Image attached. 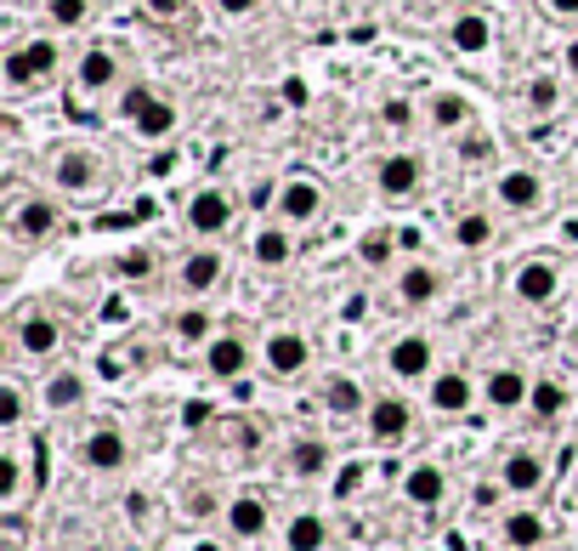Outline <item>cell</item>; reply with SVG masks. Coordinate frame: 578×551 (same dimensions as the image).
<instances>
[{
    "mask_svg": "<svg viewBox=\"0 0 578 551\" xmlns=\"http://www.w3.org/2000/svg\"><path fill=\"white\" fill-rule=\"evenodd\" d=\"M46 182H52V193H63V200H97V193L109 188V159H102V148H91V143H63L52 154V166H46Z\"/></svg>",
    "mask_w": 578,
    "mask_h": 551,
    "instance_id": "6da1fadb",
    "label": "cell"
},
{
    "mask_svg": "<svg viewBox=\"0 0 578 551\" xmlns=\"http://www.w3.org/2000/svg\"><path fill=\"white\" fill-rule=\"evenodd\" d=\"M57 69H63L57 35H29V41H12L0 52V80H7V91H29L41 80H57Z\"/></svg>",
    "mask_w": 578,
    "mask_h": 551,
    "instance_id": "7a4b0ae2",
    "label": "cell"
},
{
    "mask_svg": "<svg viewBox=\"0 0 578 551\" xmlns=\"http://www.w3.org/2000/svg\"><path fill=\"white\" fill-rule=\"evenodd\" d=\"M63 234V205L52 200V193H23V200H12L7 211V239L18 250H34V245H52Z\"/></svg>",
    "mask_w": 578,
    "mask_h": 551,
    "instance_id": "3957f363",
    "label": "cell"
},
{
    "mask_svg": "<svg viewBox=\"0 0 578 551\" xmlns=\"http://www.w3.org/2000/svg\"><path fill=\"white\" fill-rule=\"evenodd\" d=\"M233 216H238V200H233L222 182H199V188L188 193V205H182L188 234H199V239L227 234V228H233Z\"/></svg>",
    "mask_w": 578,
    "mask_h": 551,
    "instance_id": "277c9868",
    "label": "cell"
},
{
    "mask_svg": "<svg viewBox=\"0 0 578 551\" xmlns=\"http://www.w3.org/2000/svg\"><path fill=\"white\" fill-rule=\"evenodd\" d=\"M120 114L131 120V132L136 137H148V143H159V137H170L177 132V103H170L165 91H154V86H131L125 91V103H120Z\"/></svg>",
    "mask_w": 578,
    "mask_h": 551,
    "instance_id": "5b68a950",
    "label": "cell"
},
{
    "mask_svg": "<svg viewBox=\"0 0 578 551\" xmlns=\"http://www.w3.org/2000/svg\"><path fill=\"white\" fill-rule=\"evenodd\" d=\"M324 211H329V193L318 177H284L279 182V222L306 228V222H324Z\"/></svg>",
    "mask_w": 578,
    "mask_h": 551,
    "instance_id": "8992f818",
    "label": "cell"
},
{
    "mask_svg": "<svg viewBox=\"0 0 578 551\" xmlns=\"http://www.w3.org/2000/svg\"><path fill=\"white\" fill-rule=\"evenodd\" d=\"M426 182V166H420V154L415 148H392L374 159V188L386 193V200H415Z\"/></svg>",
    "mask_w": 578,
    "mask_h": 551,
    "instance_id": "52a82bcc",
    "label": "cell"
},
{
    "mask_svg": "<svg viewBox=\"0 0 578 551\" xmlns=\"http://www.w3.org/2000/svg\"><path fill=\"white\" fill-rule=\"evenodd\" d=\"M12 341H18L23 359H57V347H63V324H57L46 307L12 313Z\"/></svg>",
    "mask_w": 578,
    "mask_h": 551,
    "instance_id": "ba28073f",
    "label": "cell"
},
{
    "mask_svg": "<svg viewBox=\"0 0 578 551\" xmlns=\"http://www.w3.org/2000/svg\"><path fill=\"white\" fill-rule=\"evenodd\" d=\"M510 290H517V302H528V307H551L562 296V262H551V256H528V262L517 268V279H510Z\"/></svg>",
    "mask_w": 578,
    "mask_h": 551,
    "instance_id": "9c48e42d",
    "label": "cell"
},
{
    "mask_svg": "<svg viewBox=\"0 0 578 551\" xmlns=\"http://www.w3.org/2000/svg\"><path fill=\"white\" fill-rule=\"evenodd\" d=\"M544 177L539 171H528V166H510V171H499V182H494V200H499V211H517V216H533L539 205H544Z\"/></svg>",
    "mask_w": 578,
    "mask_h": 551,
    "instance_id": "30bf717a",
    "label": "cell"
},
{
    "mask_svg": "<svg viewBox=\"0 0 578 551\" xmlns=\"http://www.w3.org/2000/svg\"><path fill=\"white\" fill-rule=\"evenodd\" d=\"M120 75H125L120 46H86V52H80V63H75V91L97 97V91L120 86Z\"/></svg>",
    "mask_w": 578,
    "mask_h": 551,
    "instance_id": "8fae6325",
    "label": "cell"
},
{
    "mask_svg": "<svg viewBox=\"0 0 578 551\" xmlns=\"http://www.w3.org/2000/svg\"><path fill=\"white\" fill-rule=\"evenodd\" d=\"M227 279V256L216 245H204L193 256H182V268H177V284H182V296H211V290Z\"/></svg>",
    "mask_w": 578,
    "mask_h": 551,
    "instance_id": "7c38bea8",
    "label": "cell"
},
{
    "mask_svg": "<svg viewBox=\"0 0 578 551\" xmlns=\"http://www.w3.org/2000/svg\"><path fill=\"white\" fill-rule=\"evenodd\" d=\"M125 461H131L125 432H114V427H91V432L80 438V466H86V472H120Z\"/></svg>",
    "mask_w": 578,
    "mask_h": 551,
    "instance_id": "4fadbf2b",
    "label": "cell"
},
{
    "mask_svg": "<svg viewBox=\"0 0 578 551\" xmlns=\"http://www.w3.org/2000/svg\"><path fill=\"white\" fill-rule=\"evenodd\" d=\"M204 370H211L216 381H238V375L250 370V341L238 336V330L211 336V341H204Z\"/></svg>",
    "mask_w": 578,
    "mask_h": 551,
    "instance_id": "5bb4252c",
    "label": "cell"
},
{
    "mask_svg": "<svg viewBox=\"0 0 578 551\" xmlns=\"http://www.w3.org/2000/svg\"><path fill=\"white\" fill-rule=\"evenodd\" d=\"M306 364H313V347H306L301 330H272V336H267V375L290 381V375H301Z\"/></svg>",
    "mask_w": 578,
    "mask_h": 551,
    "instance_id": "9a60e30c",
    "label": "cell"
},
{
    "mask_svg": "<svg viewBox=\"0 0 578 551\" xmlns=\"http://www.w3.org/2000/svg\"><path fill=\"white\" fill-rule=\"evenodd\" d=\"M437 296H442V273L431 262H420V256H415V262L397 268V302L403 307H431Z\"/></svg>",
    "mask_w": 578,
    "mask_h": 551,
    "instance_id": "2e32d148",
    "label": "cell"
},
{
    "mask_svg": "<svg viewBox=\"0 0 578 551\" xmlns=\"http://www.w3.org/2000/svg\"><path fill=\"white\" fill-rule=\"evenodd\" d=\"M386 370H392L397 381H420V375H431V341H426L420 330L397 336V341L386 347Z\"/></svg>",
    "mask_w": 578,
    "mask_h": 551,
    "instance_id": "e0dca14e",
    "label": "cell"
},
{
    "mask_svg": "<svg viewBox=\"0 0 578 551\" xmlns=\"http://www.w3.org/2000/svg\"><path fill=\"white\" fill-rule=\"evenodd\" d=\"M250 256H256V268H290L295 262L290 222H261V228L250 234Z\"/></svg>",
    "mask_w": 578,
    "mask_h": 551,
    "instance_id": "ac0fdd59",
    "label": "cell"
},
{
    "mask_svg": "<svg viewBox=\"0 0 578 551\" xmlns=\"http://www.w3.org/2000/svg\"><path fill=\"white\" fill-rule=\"evenodd\" d=\"M528 393H533V381H528L517 364H499V370H488V381H483V398H488L494 409H522Z\"/></svg>",
    "mask_w": 578,
    "mask_h": 551,
    "instance_id": "d6986e66",
    "label": "cell"
},
{
    "mask_svg": "<svg viewBox=\"0 0 578 551\" xmlns=\"http://www.w3.org/2000/svg\"><path fill=\"white\" fill-rule=\"evenodd\" d=\"M471 398H476V386H471L465 370H437L431 375V409L437 415H465Z\"/></svg>",
    "mask_w": 578,
    "mask_h": 551,
    "instance_id": "ffe728a7",
    "label": "cell"
},
{
    "mask_svg": "<svg viewBox=\"0 0 578 551\" xmlns=\"http://www.w3.org/2000/svg\"><path fill=\"white\" fill-rule=\"evenodd\" d=\"M426 120H431V132L460 137L465 125H471V103H465L460 91H431V97H426Z\"/></svg>",
    "mask_w": 578,
    "mask_h": 551,
    "instance_id": "44dd1931",
    "label": "cell"
},
{
    "mask_svg": "<svg viewBox=\"0 0 578 551\" xmlns=\"http://www.w3.org/2000/svg\"><path fill=\"white\" fill-rule=\"evenodd\" d=\"M449 46H454L460 57H483V52L494 46V23H488L483 12H460V18L449 23Z\"/></svg>",
    "mask_w": 578,
    "mask_h": 551,
    "instance_id": "7402d4cb",
    "label": "cell"
},
{
    "mask_svg": "<svg viewBox=\"0 0 578 551\" xmlns=\"http://www.w3.org/2000/svg\"><path fill=\"white\" fill-rule=\"evenodd\" d=\"M494 216L488 211H460L454 222H449V239H454V250H465V256H476V250H488L494 245Z\"/></svg>",
    "mask_w": 578,
    "mask_h": 551,
    "instance_id": "603a6c76",
    "label": "cell"
},
{
    "mask_svg": "<svg viewBox=\"0 0 578 551\" xmlns=\"http://www.w3.org/2000/svg\"><path fill=\"white\" fill-rule=\"evenodd\" d=\"M267 524H272V511H267L261 495H238V501H227V529H233L238 540H261Z\"/></svg>",
    "mask_w": 578,
    "mask_h": 551,
    "instance_id": "cb8c5ba5",
    "label": "cell"
},
{
    "mask_svg": "<svg viewBox=\"0 0 578 551\" xmlns=\"http://www.w3.org/2000/svg\"><path fill=\"white\" fill-rule=\"evenodd\" d=\"M403 495H408V506H437L442 495H449V477H442V466L420 461V466L403 472Z\"/></svg>",
    "mask_w": 578,
    "mask_h": 551,
    "instance_id": "d4e9b609",
    "label": "cell"
},
{
    "mask_svg": "<svg viewBox=\"0 0 578 551\" xmlns=\"http://www.w3.org/2000/svg\"><path fill=\"white\" fill-rule=\"evenodd\" d=\"M369 432L381 438V443L408 438V404H403V398H374V404H369Z\"/></svg>",
    "mask_w": 578,
    "mask_h": 551,
    "instance_id": "484cf974",
    "label": "cell"
},
{
    "mask_svg": "<svg viewBox=\"0 0 578 551\" xmlns=\"http://www.w3.org/2000/svg\"><path fill=\"white\" fill-rule=\"evenodd\" d=\"M499 477H505V490H517V495H533V490H544V461L539 456H528V449H517L505 466H499Z\"/></svg>",
    "mask_w": 578,
    "mask_h": 551,
    "instance_id": "4316f807",
    "label": "cell"
},
{
    "mask_svg": "<svg viewBox=\"0 0 578 551\" xmlns=\"http://www.w3.org/2000/svg\"><path fill=\"white\" fill-rule=\"evenodd\" d=\"M284 546L290 551H324L329 546V524H324L318 511H295L290 529H284Z\"/></svg>",
    "mask_w": 578,
    "mask_h": 551,
    "instance_id": "83f0119b",
    "label": "cell"
},
{
    "mask_svg": "<svg viewBox=\"0 0 578 551\" xmlns=\"http://www.w3.org/2000/svg\"><path fill=\"white\" fill-rule=\"evenodd\" d=\"M397 250H403V245H397V228H374V234L358 239V262H363V268H392Z\"/></svg>",
    "mask_w": 578,
    "mask_h": 551,
    "instance_id": "f1b7e54d",
    "label": "cell"
},
{
    "mask_svg": "<svg viewBox=\"0 0 578 551\" xmlns=\"http://www.w3.org/2000/svg\"><path fill=\"white\" fill-rule=\"evenodd\" d=\"M75 404H86V381H80L75 370H52V381H46V409H75Z\"/></svg>",
    "mask_w": 578,
    "mask_h": 551,
    "instance_id": "f546056e",
    "label": "cell"
},
{
    "mask_svg": "<svg viewBox=\"0 0 578 551\" xmlns=\"http://www.w3.org/2000/svg\"><path fill=\"white\" fill-rule=\"evenodd\" d=\"M505 540L517 546V551L544 546V517H539V511H510V517H505Z\"/></svg>",
    "mask_w": 578,
    "mask_h": 551,
    "instance_id": "4dcf8cb0",
    "label": "cell"
},
{
    "mask_svg": "<svg viewBox=\"0 0 578 551\" xmlns=\"http://www.w3.org/2000/svg\"><path fill=\"white\" fill-rule=\"evenodd\" d=\"M329 466V449L318 443V438H301V443H290V472L295 477H318Z\"/></svg>",
    "mask_w": 578,
    "mask_h": 551,
    "instance_id": "1f68e13d",
    "label": "cell"
},
{
    "mask_svg": "<svg viewBox=\"0 0 578 551\" xmlns=\"http://www.w3.org/2000/svg\"><path fill=\"white\" fill-rule=\"evenodd\" d=\"M170 336H177L182 347H193V341H211V313H204V307H182L177 318H170Z\"/></svg>",
    "mask_w": 578,
    "mask_h": 551,
    "instance_id": "d6a6232c",
    "label": "cell"
},
{
    "mask_svg": "<svg viewBox=\"0 0 578 551\" xmlns=\"http://www.w3.org/2000/svg\"><path fill=\"white\" fill-rule=\"evenodd\" d=\"M324 404H329L335 415H358V409H363V386H358L352 375H335V381L324 386Z\"/></svg>",
    "mask_w": 578,
    "mask_h": 551,
    "instance_id": "836d02e7",
    "label": "cell"
},
{
    "mask_svg": "<svg viewBox=\"0 0 578 551\" xmlns=\"http://www.w3.org/2000/svg\"><path fill=\"white\" fill-rule=\"evenodd\" d=\"M91 12H97V0H46L52 29H80V23H91Z\"/></svg>",
    "mask_w": 578,
    "mask_h": 551,
    "instance_id": "e575fe53",
    "label": "cell"
},
{
    "mask_svg": "<svg viewBox=\"0 0 578 551\" xmlns=\"http://www.w3.org/2000/svg\"><path fill=\"white\" fill-rule=\"evenodd\" d=\"M454 154L465 159V166H488V159H494L499 148H494V137H488V132H476V125H465V132H460V143H454Z\"/></svg>",
    "mask_w": 578,
    "mask_h": 551,
    "instance_id": "d590c367",
    "label": "cell"
},
{
    "mask_svg": "<svg viewBox=\"0 0 578 551\" xmlns=\"http://www.w3.org/2000/svg\"><path fill=\"white\" fill-rule=\"evenodd\" d=\"M0 501L7 506L23 501V449H7V456H0Z\"/></svg>",
    "mask_w": 578,
    "mask_h": 551,
    "instance_id": "8d00e7d4",
    "label": "cell"
},
{
    "mask_svg": "<svg viewBox=\"0 0 578 551\" xmlns=\"http://www.w3.org/2000/svg\"><path fill=\"white\" fill-rule=\"evenodd\" d=\"M528 409H533V415H544V420H551V415H562V409H567V393H562V381H533V393H528Z\"/></svg>",
    "mask_w": 578,
    "mask_h": 551,
    "instance_id": "74e56055",
    "label": "cell"
},
{
    "mask_svg": "<svg viewBox=\"0 0 578 551\" xmlns=\"http://www.w3.org/2000/svg\"><path fill=\"white\" fill-rule=\"evenodd\" d=\"M381 120L392 125V132H415V125H420L415 97H381Z\"/></svg>",
    "mask_w": 578,
    "mask_h": 551,
    "instance_id": "f35d334b",
    "label": "cell"
},
{
    "mask_svg": "<svg viewBox=\"0 0 578 551\" xmlns=\"http://www.w3.org/2000/svg\"><path fill=\"white\" fill-rule=\"evenodd\" d=\"M23 409H29V404H23V386L7 375V381H0V427L18 432V427H23Z\"/></svg>",
    "mask_w": 578,
    "mask_h": 551,
    "instance_id": "ab89813d",
    "label": "cell"
},
{
    "mask_svg": "<svg viewBox=\"0 0 578 551\" xmlns=\"http://www.w3.org/2000/svg\"><path fill=\"white\" fill-rule=\"evenodd\" d=\"M528 109H533V114H556V109H562V86H556L551 75L528 80Z\"/></svg>",
    "mask_w": 578,
    "mask_h": 551,
    "instance_id": "60d3db41",
    "label": "cell"
},
{
    "mask_svg": "<svg viewBox=\"0 0 578 551\" xmlns=\"http://www.w3.org/2000/svg\"><path fill=\"white\" fill-rule=\"evenodd\" d=\"M120 273H125V279H148V273H154V250H125V256H120Z\"/></svg>",
    "mask_w": 578,
    "mask_h": 551,
    "instance_id": "b9f144b4",
    "label": "cell"
},
{
    "mask_svg": "<svg viewBox=\"0 0 578 551\" xmlns=\"http://www.w3.org/2000/svg\"><path fill=\"white\" fill-rule=\"evenodd\" d=\"M143 12H148L154 23H177V18L188 12V0H143Z\"/></svg>",
    "mask_w": 578,
    "mask_h": 551,
    "instance_id": "7bdbcfd3",
    "label": "cell"
},
{
    "mask_svg": "<svg viewBox=\"0 0 578 551\" xmlns=\"http://www.w3.org/2000/svg\"><path fill=\"white\" fill-rule=\"evenodd\" d=\"M211 415H216L211 404H204V398H193V404L182 409V427H188V432H199V427H204V420H211Z\"/></svg>",
    "mask_w": 578,
    "mask_h": 551,
    "instance_id": "ee69618b",
    "label": "cell"
},
{
    "mask_svg": "<svg viewBox=\"0 0 578 551\" xmlns=\"http://www.w3.org/2000/svg\"><path fill=\"white\" fill-rule=\"evenodd\" d=\"M211 7H216L222 18H250V12L261 7V0H211Z\"/></svg>",
    "mask_w": 578,
    "mask_h": 551,
    "instance_id": "f6af8a7d",
    "label": "cell"
},
{
    "mask_svg": "<svg viewBox=\"0 0 578 551\" xmlns=\"http://www.w3.org/2000/svg\"><path fill=\"white\" fill-rule=\"evenodd\" d=\"M284 103L290 109H306V80H284Z\"/></svg>",
    "mask_w": 578,
    "mask_h": 551,
    "instance_id": "bcb514c9",
    "label": "cell"
},
{
    "mask_svg": "<svg viewBox=\"0 0 578 551\" xmlns=\"http://www.w3.org/2000/svg\"><path fill=\"white\" fill-rule=\"evenodd\" d=\"M397 245H403V256H415L420 250V234L415 228H397Z\"/></svg>",
    "mask_w": 578,
    "mask_h": 551,
    "instance_id": "7dc6e473",
    "label": "cell"
},
{
    "mask_svg": "<svg viewBox=\"0 0 578 551\" xmlns=\"http://www.w3.org/2000/svg\"><path fill=\"white\" fill-rule=\"evenodd\" d=\"M544 7H551L556 18H578V0H544Z\"/></svg>",
    "mask_w": 578,
    "mask_h": 551,
    "instance_id": "c3c4849f",
    "label": "cell"
},
{
    "mask_svg": "<svg viewBox=\"0 0 578 551\" xmlns=\"http://www.w3.org/2000/svg\"><path fill=\"white\" fill-rule=\"evenodd\" d=\"M562 63H567V75H573V80H578V35H573V41H567V52H562Z\"/></svg>",
    "mask_w": 578,
    "mask_h": 551,
    "instance_id": "681fc988",
    "label": "cell"
},
{
    "mask_svg": "<svg viewBox=\"0 0 578 551\" xmlns=\"http://www.w3.org/2000/svg\"><path fill=\"white\" fill-rule=\"evenodd\" d=\"M562 239H567V245H578V222H567V228H562Z\"/></svg>",
    "mask_w": 578,
    "mask_h": 551,
    "instance_id": "f907efd6",
    "label": "cell"
},
{
    "mask_svg": "<svg viewBox=\"0 0 578 551\" xmlns=\"http://www.w3.org/2000/svg\"><path fill=\"white\" fill-rule=\"evenodd\" d=\"M7 551H23V546H18V535H7Z\"/></svg>",
    "mask_w": 578,
    "mask_h": 551,
    "instance_id": "816d5d0a",
    "label": "cell"
}]
</instances>
